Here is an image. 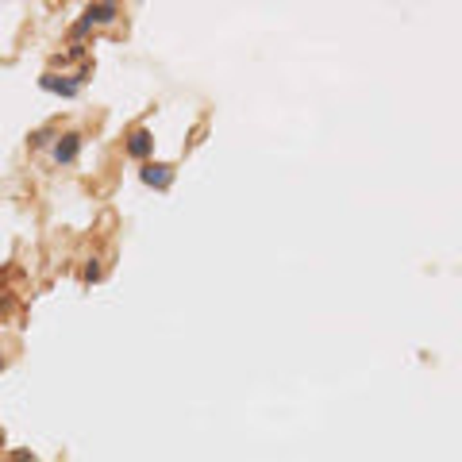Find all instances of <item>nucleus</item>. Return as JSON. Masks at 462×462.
Here are the masks:
<instances>
[{
	"label": "nucleus",
	"mask_w": 462,
	"mask_h": 462,
	"mask_svg": "<svg viewBox=\"0 0 462 462\" xmlns=\"http://www.w3.org/2000/svg\"><path fill=\"white\" fill-rule=\"evenodd\" d=\"M139 177H143V185L170 189L174 185V166H166V162H147V166L139 170Z\"/></svg>",
	"instance_id": "obj_2"
},
{
	"label": "nucleus",
	"mask_w": 462,
	"mask_h": 462,
	"mask_svg": "<svg viewBox=\"0 0 462 462\" xmlns=\"http://www.w3.org/2000/svg\"><path fill=\"white\" fill-rule=\"evenodd\" d=\"M0 370H4V358H0Z\"/></svg>",
	"instance_id": "obj_10"
},
{
	"label": "nucleus",
	"mask_w": 462,
	"mask_h": 462,
	"mask_svg": "<svg viewBox=\"0 0 462 462\" xmlns=\"http://www.w3.org/2000/svg\"><path fill=\"white\" fill-rule=\"evenodd\" d=\"M39 85L47 89V93H58V97H78V93H81L78 81H73V78H58V73H43Z\"/></svg>",
	"instance_id": "obj_3"
},
{
	"label": "nucleus",
	"mask_w": 462,
	"mask_h": 462,
	"mask_svg": "<svg viewBox=\"0 0 462 462\" xmlns=\"http://www.w3.org/2000/svg\"><path fill=\"white\" fill-rule=\"evenodd\" d=\"M85 281H100V266H97V262L85 266Z\"/></svg>",
	"instance_id": "obj_7"
},
{
	"label": "nucleus",
	"mask_w": 462,
	"mask_h": 462,
	"mask_svg": "<svg viewBox=\"0 0 462 462\" xmlns=\"http://www.w3.org/2000/svg\"><path fill=\"white\" fill-rule=\"evenodd\" d=\"M116 16H119L116 4H89L85 16H81V23H89V27H93V23H112Z\"/></svg>",
	"instance_id": "obj_5"
},
{
	"label": "nucleus",
	"mask_w": 462,
	"mask_h": 462,
	"mask_svg": "<svg viewBox=\"0 0 462 462\" xmlns=\"http://www.w3.org/2000/svg\"><path fill=\"white\" fill-rule=\"evenodd\" d=\"M50 139H54V128H39V131H31V147H50Z\"/></svg>",
	"instance_id": "obj_6"
},
{
	"label": "nucleus",
	"mask_w": 462,
	"mask_h": 462,
	"mask_svg": "<svg viewBox=\"0 0 462 462\" xmlns=\"http://www.w3.org/2000/svg\"><path fill=\"white\" fill-rule=\"evenodd\" d=\"M16 462H31V454L27 451H16Z\"/></svg>",
	"instance_id": "obj_9"
},
{
	"label": "nucleus",
	"mask_w": 462,
	"mask_h": 462,
	"mask_svg": "<svg viewBox=\"0 0 462 462\" xmlns=\"http://www.w3.org/2000/svg\"><path fill=\"white\" fill-rule=\"evenodd\" d=\"M81 143H85V139H81L78 131H66V135H58V143L50 147V154H54V162H58V166H69V162H78Z\"/></svg>",
	"instance_id": "obj_1"
},
{
	"label": "nucleus",
	"mask_w": 462,
	"mask_h": 462,
	"mask_svg": "<svg viewBox=\"0 0 462 462\" xmlns=\"http://www.w3.org/2000/svg\"><path fill=\"white\" fill-rule=\"evenodd\" d=\"M150 150H154V139H150L147 128H139V131H131V135H128V154L131 158L143 162V158H150Z\"/></svg>",
	"instance_id": "obj_4"
},
{
	"label": "nucleus",
	"mask_w": 462,
	"mask_h": 462,
	"mask_svg": "<svg viewBox=\"0 0 462 462\" xmlns=\"http://www.w3.org/2000/svg\"><path fill=\"white\" fill-rule=\"evenodd\" d=\"M89 78H93V66H89V62H85V66L78 69V78H73V81H78V85H85Z\"/></svg>",
	"instance_id": "obj_8"
}]
</instances>
